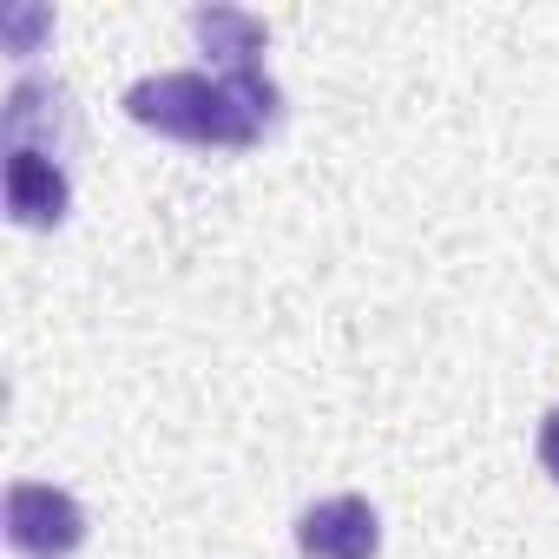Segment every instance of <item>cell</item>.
<instances>
[{
	"mask_svg": "<svg viewBox=\"0 0 559 559\" xmlns=\"http://www.w3.org/2000/svg\"><path fill=\"white\" fill-rule=\"evenodd\" d=\"M126 112L165 139L185 145H257L276 112H284V93L263 67L250 73H145L126 86Z\"/></svg>",
	"mask_w": 559,
	"mask_h": 559,
	"instance_id": "cell-1",
	"label": "cell"
},
{
	"mask_svg": "<svg viewBox=\"0 0 559 559\" xmlns=\"http://www.w3.org/2000/svg\"><path fill=\"white\" fill-rule=\"evenodd\" d=\"M8 539L27 559H67L86 539V507L53 480H14L8 487Z\"/></svg>",
	"mask_w": 559,
	"mask_h": 559,
	"instance_id": "cell-2",
	"label": "cell"
},
{
	"mask_svg": "<svg viewBox=\"0 0 559 559\" xmlns=\"http://www.w3.org/2000/svg\"><path fill=\"white\" fill-rule=\"evenodd\" d=\"M297 546H304V559H376L382 520L362 493H330L297 513Z\"/></svg>",
	"mask_w": 559,
	"mask_h": 559,
	"instance_id": "cell-3",
	"label": "cell"
},
{
	"mask_svg": "<svg viewBox=\"0 0 559 559\" xmlns=\"http://www.w3.org/2000/svg\"><path fill=\"white\" fill-rule=\"evenodd\" d=\"M67 204H73V185L47 152H8V211L21 224L47 230V224L67 217Z\"/></svg>",
	"mask_w": 559,
	"mask_h": 559,
	"instance_id": "cell-4",
	"label": "cell"
},
{
	"mask_svg": "<svg viewBox=\"0 0 559 559\" xmlns=\"http://www.w3.org/2000/svg\"><path fill=\"white\" fill-rule=\"evenodd\" d=\"M191 34H198V47L217 60V73H250L257 53L270 47V27H263L257 14H243V8H198V14H191Z\"/></svg>",
	"mask_w": 559,
	"mask_h": 559,
	"instance_id": "cell-5",
	"label": "cell"
},
{
	"mask_svg": "<svg viewBox=\"0 0 559 559\" xmlns=\"http://www.w3.org/2000/svg\"><path fill=\"white\" fill-rule=\"evenodd\" d=\"M539 467L559 480V408H546V421H539Z\"/></svg>",
	"mask_w": 559,
	"mask_h": 559,
	"instance_id": "cell-6",
	"label": "cell"
}]
</instances>
